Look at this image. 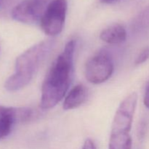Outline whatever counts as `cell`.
<instances>
[{
  "label": "cell",
  "instance_id": "1",
  "mask_svg": "<svg viewBox=\"0 0 149 149\" xmlns=\"http://www.w3.org/2000/svg\"><path fill=\"white\" fill-rule=\"evenodd\" d=\"M75 42H67L63 50L51 65L43 81L40 108L47 110L62 100L71 84L74 74Z\"/></svg>",
  "mask_w": 149,
  "mask_h": 149
},
{
  "label": "cell",
  "instance_id": "2",
  "mask_svg": "<svg viewBox=\"0 0 149 149\" xmlns=\"http://www.w3.org/2000/svg\"><path fill=\"white\" fill-rule=\"evenodd\" d=\"M54 39L43 40L20 54L15 61V73L4 84L7 91L16 92L27 86L55 47Z\"/></svg>",
  "mask_w": 149,
  "mask_h": 149
},
{
  "label": "cell",
  "instance_id": "3",
  "mask_svg": "<svg viewBox=\"0 0 149 149\" xmlns=\"http://www.w3.org/2000/svg\"><path fill=\"white\" fill-rule=\"evenodd\" d=\"M113 68V62L111 55L106 51H100L86 62L84 75L89 82L99 84L106 81L111 77Z\"/></svg>",
  "mask_w": 149,
  "mask_h": 149
},
{
  "label": "cell",
  "instance_id": "4",
  "mask_svg": "<svg viewBox=\"0 0 149 149\" xmlns=\"http://www.w3.org/2000/svg\"><path fill=\"white\" fill-rule=\"evenodd\" d=\"M66 0H52L40 20L42 30L47 35L55 36L63 31L67 13Z\"/></svg>",
  "mask_w": 149,
  "mask_h": 149
},
{
  "label": "cell",
  "instance_id": "5",
  "mask_svg": "<svg viewBox=\"0 0 149 149\" xmlns=\"http://www.w3.org/2000/svg\"><path fill=\"white\" fill-rule=\"evenodd\" d=\"M52 0H23L13 9L12 17L26 24L40 23L47 8Z\"/></svg>",
  "mask_w": 149,
  "mask_h": 149
},
{
  "label": "cell",
  "instance_id": "6",
  "mask_svg": "<svg viewBox=\"0 0 149 149\" xmlns=\"http://www.w3.org/2000/svg\"><path fill=\"white\" fill-rule=\"evenodd\" d=\"M36 111L30 108H13L0 106V139L10 135L15 125L31 120Z\"/></svg>",
  "mask_w": 149,
  "mask_h": 149
},
{
  "label": "cell",
  "instance_id": "7",
  "mask_svg": "<svg viewBox=\"0 0 149 149\" xmlns=\"http://www.w3.org/2000/svg\"><path fill=\"white\" fill-rule=\"evenodd\" d=\"M138 103V95L132 93L122 101L116 110L111 125V132H130Z\"/></svg>",
  "mask_w": 149,
  "mask_h": 149
},
{
  "label": "cell",
  "instance_id": "8",
  "mask_svg": "<svg viewBox=\"0 0 149 149\" xmlns=\"http://www.w3.org/2000/svg\"><path fill=\"white\" fill-rule=\"evenodd\" d=\"M88 96V90L83 84L74 86L69 91L63 104L64 110H71L77 109L86 101Z\"/></svg>",
  "mask_w": 149,
  "mask_h": 149
},
{
  "label": "cell",
  "instance_id": "9",
  "mask_svg": "<svg viewBox=\"0 0 149 149\" xmlns=\"http://www.w3.org/2000/svg\"><path fill=\"white\" fill-rule=\"evenodd\" d=\"M100 38L109 45H120L126 41L127 31L122 25L113 24L103 29Z\"/></svg>",
  "mask_w": 149,
  "mask_h": 149
},
{
  "label": "cell",
  "instance_id": "10",
  "mask_svg": "<svg viewBox=\"0 0 149 149\" xmlns=\"http://www.w3.org/2000/svg\"><path fill=\"white\" fill-rule=\"evenodd\" d=\"M132 140L129 132H111L109 149H131Z\"/></svg>",
  "mask_w": 149,
  "mask_h": 149
},
{
  "label": "cell",
  "instance_id": "11",
  "mask_svg": "<svg viewBox=\"0 0 149 149\" xmlns=\"http://www.w3.org/2000/svg\"><path fill=\"white\" fill-rule=\"evenodd\" d=\"M134 24L138 29H149V5L137 15Z\"/></svg>",
  "mask_w": 149,
  "mask_h": 149
},
{
  "label": "cell",
  "instance_id": "12",
  "mask_svg": "<svg viewBox=\"0 0 149 149\" xmlns=\"http://www.w3.org/2000/svg\"><path fill=\"white\" fill-rule=\"evenodd\" d=\"M148 59H149V47H146L143 48V49L141 51L139 55L137 56L136 59H135V64L136 65H141V64L146 62Z\"/></svg>",
  "mask_w": 149,
  "mask_h": 149
},
{
  "label": "cell",
  "instance_id": "13",
  "mask_svg": "<svg viewBox=\"0 0 149 149\" xmlns=\"http://www.w3.org/2000/svg\"><path fill=\"white\" fill-rule=\"evenodd\" d=\"M143 103L146 107L149 109V81L147 84L145 90V94L143 97Z\"/></svg>",
  "mask_w": 149,
  "mask_h": 149
},
{
  "label": "cell",
  "instance_id": "14",
  "mask_svg": "<svg viewBox=\"0 0 149 149\" xmlns=\"http://www.w3.org/2000/svg\"><path fill=\"white\" fill-rule=\"evenodd\" d=\"M82 149H97L95 143L92 140L87 139L84 142Z\"/></svg>",
  "mask_w": 149,
  "mask_h": 149
},
{
  "label": "cell",
  "instance_id": "15",
  "mask_svg": "<svg viewBox=\"0 0 149 149\" xmlns=\"http://www.w3.org/2000/svg\"><path fill=\"white\" fill-rule=\"evenodd\" d=\"M13 0H0V11L9 5Z\"/></svg>",
  "mask_w": 149,
  "mask_h": 149
},
{
  "label": "cell",
  "instance_id": "16",
  "mask_svg": "<svg viewBox=\"0 0 149 149\" xmlns=\"http://www.w3.org/2000/svg\"><path fill=\"white\" fill-rule=\"evenodd\" d=\"M103 2H105V3H111V2H113V1H117V0H101Z\"/></svg>",
  "mask_w": 149,
  "mask_h": 149
}]
</instances>
